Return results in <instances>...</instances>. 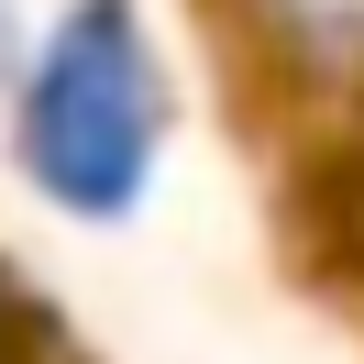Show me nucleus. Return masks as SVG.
<instances>
[{"label": "nucleus", "mask_w": 364, "mask_h": 364, "mask_svg": "<svg viewBox=\"0 0 364 364\" xmlns=\"http://www.w3.org/2000/svg\"><path fill=\"white\" fill-rule=\"evenodd\" d=\"M155 133H166V100H155V55L133 33V0H77L23 89L33 188L77 221H122L144 166H155Z\"/></svg>", "instance_id": "obj_1"}, {"label": "nucleus", "mask_w": 364, "mask_h": 364, "mask_svg": "<svg viewBox=\"0 0 364 364\" xmlns=\"http://www.w3.org/2000/svg\"><path fill=\"white\" fill-rule=\"evenodd\" d=\"M309 67H364V0H254Z\"/></svg>", "instance_id": "obj_2"}, {"label": "nucleus", "mask_w": 364, "mask_h": 364, "mask_svg": "<svg viewBox=\"0 0 364 364\" xmlns=\"http://www.w3.org/2000/svg\"><path fill=\"white\" fill-rule=\"evenodd\" d=\"M0 89H33V67H23V33H11V0H0Z\"/></svg>", "instance_id": "obj_3"}]
</instances>
